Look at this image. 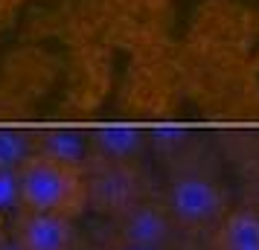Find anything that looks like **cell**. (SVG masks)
I'll return each mask as SVG.
<instances>
[{"instance_id":"cell-10","label":"cell","mask_w":259,"mask_h":250,"mask_svg":"<svg viewBox=\"0 0 259 250\" xmlns=\"http://www.w3.org/2000/svg\"><path fill=\"white\" fill-rule=\"evenodd\" d=\"M29 155H32V131L0 128V169H21Z\"/></svg>"},{"instance_id":"cell-15","label":"cell","mask_w":259,"mask_h":250,"mask_svg":"<svg viewBox=\"0 0 259 250\" xmlns=\"http://www.w3.org/2000/svg\"><path fill=\"white\" fill-rule=\"evenodd\" d=\"M3 233H6V230H3V218H0V236H3Z\"/></svg>"},{"instance_id":"cell-3","label":"cell","mask_w":259,"mask_h":250,"mask_svg":"<svg viewBox=\"0 0 259 250\" xmlns=\"http://www.w3.org/2000/svg\"><path fill=\"white\" fill-rule=\"evenodd\" d=\"M84 189H88V210L99 213L102 218H114L143 201L146 195L157 192L143 160L114 163L94 157L84 163Z\"/></svg>"},{"instance_id":"cell-1","label":"cell","mask_w":259,"mask_h":250,"mask_svg":"<svg viewBox=\"0 0 259 250\" xmlns=\"http://www.w3.org/2000/svg\"><path fill=\"white\" fill-rule=\"evenodd\" d=\"M160 198L181 236H210L230 213V198L222 175L198 148H189L181 160L169 163V180Z\"/></svg>"},{"instance_id":"cell-12","label":"cell","mask_w":259,"mask_h":250,"mask_svg":"<svg viewBox=\"0 0 259 250\" xmlns=\"http://www.w3.org/2000/svg\"><path fill=\"white\" fill-rule=\"evenodd\" d=\"M169 250H210V241H207V244H198L195 236H178L175 241L169 244Z\"/></svg>"},{"instance_id":"cell-13","label":"cell","mask_w":259,"mask_h":250,"mask_svg":"<svg viewBox=\"0 0 259 250\" xmlns=\"http://www.w3.org/2000/svg\"><path fill=\"white\" fill-rule=\"evenodd\" d=\"M0 250H21V247L15 244V238L9 236V233H3V236H0Z\"/></svg>"},{"instance_id":"cell-9","label":"cell","mask_w":259,"mask_h":250,"mask_svg":"<svg viewBox=\"0 0 259 250\" xmlns=\"http://www.w3.org/2000/svg\"><path fill=\"white\" fill-rule=\"evenodd\" d=\"M146 143H149V152H154L169 166L192 148V134L184 128H152L146 131Z\"/></svg>"},{"instance_id":"cell-7","label":"cell","mask_w":259,"mask_h":250,"mask_svg":"<svg viewBox=\"0 0 259 250\" xmlns=\"http://www.w3.org/2000/svg\"><path fill=\"white\" fill-rule=\"evenodd\" d=\"M210 250H259V213L230 210L210 233Z\"/></svg>"},{"instance_id":"cell-14","label":"cell","mask_w":259,"mask_h":250,"mask_svg":"<svg viewBox=\"0 0 259 250\" xmlns=\"http://www.w3.org/2000/svg\"><path fill=\"white\" fill-rule=\"evenodd\" d=\"M111 250H149V247H119V244H111ZM169 250V247H166Z\"/></svg>"},{"instance_id":"cell-2","label":"cell","mask_w":259,"mask_h":250,"mask_svg":"<svg viewBox=\"0 0 259 250\" xmlns=\"http://www.w3.org/2000/svg\"><path fill=\"white\" fill-rule=\"evenodd\" d=\"M21 210L79 218L88 210L84 166L61 163L44 155H29L18 169Z\"/></svg>"},{"instance_id":"cell-4","label":"cell","mask_w":259,"mask_h":250,"mask_svg":"<svg viewBox=\"0 0 259 250\" xmlns=\"http://www.w3.org/2000/svg\"><path fill=\"white\" fill-rule=\"evenodd\" d=\"M108 221H111V244H119V247L166 250L181 236L160 192L146 195L143 201H137L125 213L114 215Z\"/></svg>"},{"instance_id":"cell-8","label":"cell","mask_w":259,"mask_h":250,"mask_svg":"<svg viewBox=\"0 0 259 250\" xmlns=\"http://www.w3.org/2000/svg\"><path fill=\"white\" fill-rule=\"evenodd\" d=\"M32 155H44L61 163L84 166L91 160L88 148V134L73 131V128H47V131H32Z\"/></svg>"},{"instance_id":"cell-5","label":"cell","mask_w":259,"mask_h":250,"mask_svg":"<svg viewBox=\"0 0 259 250\" xmlns=\"http://www.w3.org/2000/svg\"><path fill=\"white\" fill-rule=\"evenodd\" d=\"M9 236L21 250H82L73 218L18 210L9 218Z\"/></svg>"},{"instance_id":"cell-11","label":"cell","mask_w":259,"mask_h":250,"mask_svg":"<svg viewBox=\"0 0 259 250\" xmlns=\"http://www.w3.org/2000/svg\"><path fill=\"white\" fill-rule=\"evenodd\" d=\"M21 210V183L18 169H0V218H12Z\"/></svg>"},{"instance_id":"cell-6","label":"cell","mask_w":259,"mask_h":250,"mask_svg":"<svg viewBox=\"0 0 259 250\" xmlns=\"http://www.w3.org/2000/svg\"><path fill=\"white\" fill-rule=\"evenodd\" d=\"M88 148L94 160H114V163H131L143 160L149 152L146 131L131 125H105L88 134Z\"/></svg>"}]
</instances>
